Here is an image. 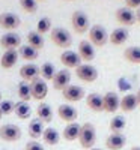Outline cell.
I'll list each match as a JSON object with an SVG mask.
<instances>
[{
	"instance_id": "obj_1",
	"label": "cell",
	"mask_w": 140,
	"mask_h": 150,
	"mask_svg": "<svg viewBox=\"0 0 140 150\" xmlns=\"http://www.w3.org/2000/svg\"><path fill=\"white\" fill-rule=\"evenodd\" d=\"M79 141L81 144L83 149L89 150V149H94L95 141H96V129L92 123H84L81 125V129H80V135H79Z\"/></svg>"
},
{
	"instance_id": "obj_2",
	"label": "cell",
	"mask_w": 140,
	"mask_h": 150,
	"mask_svg": "<svg viewBox=\"0 0 140 150\" xmlns=\"http://www.w3.org/2000/svg\"><path fill=\"white\" fill-rule=\"evenodd\" d=\"M50 36H51L53 44L60 47V48H69L72 45L71 33L66 29H63V27H53L51 32H50Z\"/></svg>"
},
{
	"instance_id": "obj_3",
	"label": "cell",
	"mask_w": 140,
	"mask_h": 150,
	"mask_svg": "<svg viewBox=\"0 0 140 150\" xmlns=\"http://www.w3.org/2000/svg\"><path fill=\"white\" fill-rule=\"evenodd\" d=\"M89 42H91L94 47H104L109 42V33L107 30L96 24V26H92L89 29Z\"/></svg>"
},
{
	"instance_id": "obj_4",
	"label": "cell",
	"mask_w": 140,
	"mask_h": 150,
	"mask_svg": "<svg viewBox=\"0 0 140 150\" xmlns=\"http://www.w3.org/2000/svg\"><path fill=\"white\" fill-rule=\"evenodd\" d=\"M0 138L8 143L18 141L21 138V129L17 125H12V123L3 125V126H0Z\"/></svg>"
},
{
	"instance_id": "obj_5",
	"label": "cell",
	"mask_w": 140,
	"mask_h": 150,
	"mask_svg": "<svg viewBox=\"0 0 140 150\" xmlns=\"http://www.w3.org/2000/svg\"><path fill=\"white\" fill-rule=\"evenodd\" d=\"M71 24H72V27L74 30L77 32L79 35H83L89 30V18L87 15L84 14L83 11H75L74 14H72V18H71Z\"/></svg>"
},
{
	"instance_id": "obj_6",
	"label": "cell",
	"mask_w": 140,
	"mask_h": 150,
	"mask_svg": "<svg viewBox=\"0 0 140 150\" xmlns=\"http://www.w3.org/2000/svg\"><path fill=\"white\" fill-rule=\"evenodd\" d=\"M75 74L77 77L84 81V83H94L98 78V69L89 63H81L77 69H75Z\"/></svg>"
},
{
	"instance_id": "obj_7",
	"label": "cell",
	"mask_w": 140,
	"mask_h": 150,
	"mask_svg": "<svg viewBox=\"0 0 140 150\" xmlns=\"http://www.w3.org/2000/svg\"><path fill=\"white\" fill-rule=\"evenodd\" d=\"M20 24H21L20 17L12 14V12H3L0 15V27H3L8 32H14L15 29L20 27Z\"/></svg>"
},
{
	"instance_id": "obj_8",
	"label": "cell",
	"mask_w": 140,
	"mask_h": 150,
	"mask_svg": "<svg viewBox=\"0 0 140 150\" xmlns=\"http://www.w3.org/2000/svg\"><path fill=\"white\" fill-rule=\"evenodd\" d=\"M20 77L23 81L26 83H33L35 80L41 78V71H39V66H36L33 63H27L20 68Z\"/></svg>"
},
{
	"instance_id": "obj_9",
	"label": "cell",
	"mask_w": 140,
	"mask_h": 150,
	"mask_svg": "<svg viewBox=\"0 0 140 150\" xmlns=\"http://www.w3.org/2000/svg\"><path fill=\"white\" fill-rule=\"evenodd\" d=\"M60 63L65 66L66 69H77L81 65V59L79 56V53L75 51H63L60 54Z\"/></svg>"
},
{
	"instance_id": "obj_10",
	"label": "cell",
	"mask_w": 140,
	"mask_h": 150,
	"mask_svg": "<svg viewBox=\"0 0 140 150\" xmlns=\"http://www.w3.org/2000/svg\"><path fill=\"white\" fill-rule=\"evenodd\" d=\"M62 96L68 102H79V101H81V99L84 98V90L81 89L80 86L69 84L66 89L62 90Z\"/></svg>"
},
{
	"instance_id": "obj_11",
	"label": "cell",
	"mask_w": 140,
	"mask_h": 150,
	"mask_svg": "<svg viewBox=\"0 0 140 150\" xmlns=\"http://www.w3.org/2000/svg\"><path fill=\"white\" fill-rule=\"evenodd\" d=\"M30 90H32V98L36 101H42L45 99L47 93H48V86L47 81L42 78H38L33 83H30Z\"/></svg>"
},
{
	"instance_id": "obj_12",
	"label": "cell",
	"mask_w": 140,
	"mask_h": 150,
	"mask_svg": "<svg viewBox=\"0 0 140 150\" xmlns=\"http://www.w3.org/2000/svg\"><path fill=\"white\" fill-rule=\"evenodd\" d=\"M114 17H116L118 23L122 24V26H133L136 23V12L126 6L119 8L116 11V14H114Z\"/></svg>"
},
{
	"instance_id": "obj_13",
	"label": "cell",
	"mask_w": 140,
	"mask_h": 150,
	"mask_svg": "<svg viewBox=\"0 0 140 150\" xmlns=\"http://www.w3.org/2000/svg\"><path fill=\"white\" fill-rule=\"evenodd\" d=\"M57 114H59V117L63 122L74 123L75 120H77V117H79V111H77V108H74L71 104H62L57 108Z\"/></svg>"
},
{
	"instance_id": "obj_14",
	"label": "cell",
	"mask_w": 140,
	"mask_h": 150,
	"mask_svg": "<svg viewBox=\"0 0 140 150\" xmlns=\"http://www.w3.org/2000/svg\"><path fill=\"white\" fill-rule=\"evenodd\" d=\"M71 84V72L68 69L57 71L54 78H53V89L56 90H63Z\"/></svg>"
},
{
	"instance_id": "obj_15",
	"label": "cell",
	"mask_w": 140,
	"mask_h": 150,
	"mask_svg": "<svg viewBox=\"0 0 140 150\" xmlns=\"http://www.w3.org/2000/svg\"><path fill=\"white\" fill-rule=\"evenodd\" d=\"M0 45L5 50H17V47L21 45V38L15 32H8L0 38Z\"/></svg>"
},
{
	"instance_id": "obj_16",
	"label": "cell",
	"mask_w": 140,
	"mask_h": 150,
	"mask_svg": "<svg viewBox=\"0 0 140 150\" xmlns=\"http://www.w3.org/2000/svg\"><path fill=\"white\" fill-rule=\"evenodd\" d=\"M86 105L94 112L104 111V96H101L99 93H89L86 96Z\"/></svg>"
},
{
	"instance_id": "obj_17",
	"label": "cell",
	"mask_w": 140,
	"mask_h": 150,
	"mask_svg": "<svg viewBox=\"0 0 140 150\" xmlns=\"http://www.w3.org/2000/svg\"><path fill=\"white\" fill-rule=\"evenodd\" d=\"M121 105V98L116 92H107L104 95V111L106 112H116Z\"/></svg>"
},
{
	"instance_id": "obj_18",
	"label": "cell",
	"mask_w": 140,
	"mask_h": 150,
	"mask_svg": "<svg viewBox=\"0 0 140 150\" xmlns=\"http://www.w3.org/2000/svg\"><path fill=\"white\" fill-rule=\"evenodd\" d=\"M126 144V137L124 134H110L106 140V147L109 150H121Z\"/></svg>"
},
{
	"instance_id": "obj_19",
	"label": "cell",
	"mask_w": 140,
	"mask_h": 150,
	"mask_svg": "<svg viewBox=\"0 0 140 150\" xmlns=\"http://www.w3.org/2000/svg\"><path fill=\"white\" fill-rule=\"evenodd\" d=\"M79 56L81 62H92L95 59V48L89 41H81L79 44Z\"/></svg>"
},
{
	"instance_id": "obj_20",
	"label": "cell",
	"mask_w": 140,
	"mask_h": 150,
	"mask_svg": "<svg viewBox=\"0 0 140 150\" xmlns=\"http://www.w3.org/2000/svg\"><path fill=\"white\" fill-rule=\"evenodd\" d=\"M18 51L17 50H6V51L3 53L2 59H0V66H2L3 69H11V68H14L15 63L18 62Z\"/></svg>"
},
{
	"instance_id": "obj_21",
	"label": "cell",
	"mask_w": 140,
	"mask_h": 150,
	"mask_svg": "<svg viewBox=\"0 0 140 150\" xmlns=\"http://www.w3.org/2000/svg\"><path fill=\"white\" fill-rule=\"evenodd\" d=\"M139 105V101H137V96L134 93H128L125 95L124 98H121V105H119V110L124 111V112H131L137 108Z\"/></svg>"
},
{
	"instance_id": "obj_22",
	"label": "cell",
	"mask_w": 140,
	"mask_h": 150,
	"mask_svg": "<svg viewBox=\"0 0 140 150\" xmlns=\"http://www.w3.org/2000/svg\"><path fill=\"white\" fill-rule=\"evenodd\" d=\"M128 30L125 27H119V29H114L110 35H109V41L113 44V45H122L128 41Z\"/></svg>"
},
{
	"instance_id": "obj_23",
	"label": "cell",
	"mask_w": 140,
	"mask_h": 150,
	"mask_svg": "<svg viewBox=\"0 0 140 150\" xmlns=\"http://www.w3.org/2000/svg\"><path fill=\"white\" fill-rule=\"evenodd\" d=\"M80 129H81V125L75 123V122L74 123H68L65 126V129H63V132H62V137L66 141H75V140H79Z\"/></svg>"
},
{
	"instance_id": "obj_24",
	"label": "cell",
	"mask_w": 140,
	"mask_h": 150,
	"mask_svg": "<svg viewBox=\"0 0 140 150\" xmlns=\"http://www.w3.org/2000/svg\"><path fill=\"white\" fill-rule=\"evenodd\" d=\"M36 117L42 123H50L53 120V110L47 102H41L36 108Z\"/></svg>"
},
{
	"instance_id": "obj_25",
	"label": "cell",
	"mask_w": 140,
	"mask_h": 150,
	"mask_svg": "<svg viewBox=\"0 0 140 150\" xmlns=\"http://www.w3.org/2000/svg\"><path fill=\"white\" fill-rule=\"evenodd\" d=\"M45 128H44V123L39 120V119H32L30 123H29V135L32 137L33 140H38V138H41L42 134H44Z\"/></svg>"
},
{
	"instance_id": "obj_26",
	"label": "cell",
	"mask_w": 140,
	"mask_h": 150,
	"mask_svg": "<svg viewBox=\"0 0 140 150\" xmlns=\"http://www.w3.org/2000/svg\"><path fill=\"white\" fill-rule=\"evenodd\" d=\"M26 39H27V45L33 47L35 50H38V51L44 48V36L41 33H38L36 30L29 32L27 36H26Z\"/></svg>"
},
{
	"instance_id": "obj_27",
	"label": "cell",
	"mask_w": 140,
	"mask_h": 150,
	"mask_svg": "<svg viewBox=\"0 0 140 150\" xmlns=\"http://www.w3.org/2000/svg\"><path fill=\"white\" fill-rule=\"evenodd\" d=\"M125 126H126V119L122 114L114 116L110 120V123H109V128H110L111 134H122V131L125 129Z\"/></svg>"
},
{
	"instance_id": "obj_28",
	"label": "cell",
	"mask_w": 140,
	"mask_h": 150,
	"mask_svg": "<svg viewBox=\"0 0 140 150\" xmlns=\"http://www.w3.org/2000/svg\"><path fill=\"white\" fill-rule=\"evenodd\" d=\"M42 140L48 146H56L60 141V135H59L57 129H54V128H45V131L42 134Z\"/></svg>"
},
{
	"instance_id": "obj_29",
	"label": "cell",
	"mask_w": 140,
	"mask_h": 150,
	"mask_svg": "<svg viewBox=\"0 0 140 150\" xmlns=\"http://www.w3.org/2000/svg\"><path fill=\"white\" fill-rule=\"evenodd\" d=\"M17 93H18V98L21 99L23 102H29L32 99V90H30V83H26V81H20L18 86H17Z\"/></svg>"
},
{
	"instance_id": "obj_30",
	"label": "cell",
	"mask_w": 140,
	"mask_h": 150,
	"mask_svg": "<svg viewBox=\"0 0 140 150\" xmlns=\"http://www.w3.org/2000/svg\"><path fill=\"white\" fill-rule=\"evenodd\" d=\"M18 54H20V57L24 59V60L33 62V60L38 59V56H39V51H38V50H35L33 47H30V45H23V47H20V50H18Z\"/></svg>"
},
{
	"instance_id": "obj_31",
	"label": "cell",
	"mask_w": 140,
	"mask_h": 150,
	"mask_svg": "<svg viewBox=\"0 0 140 150\" xmlns=\"http://www.w3.org/2000/svg\"><path fill=\"white\" fill-rule=\"evenodd\" d=\"M14 112L17 114V117H18V119L26 120V119H29V117H30V114H32V108H30V105H29L27 102L20 101V102H17V104H15V110H14Z\"/></svg>"
},
{
	"instance_id": "obj_32",
	"label": "cell",
	"mask_w": 140,
	"mask_h": 150,
	"mask_svg": "<svg viewBox=\"0 0 140 150\" xmlns=\"http://www.w3.org/2000/svg\"><path fill=\"white\" fill-rule=\"evenodd\" d=\"M39 71H41V78L45 80V81H53L54 75L57 72L56 68H54V65L50 63V62H45V63L39 68Z\"/></svg>"
},
{
	"instance_id": "obj_33",
	"label": "cell",
	"mask_w": 140,
	"mask_h": 150,
	"mask_svg": "<svg viewBox=\"0 0 140 150\" xmlns=\"http://www.w3.org/2000/svg\"><path fill=\"white\" fill-rule=\"evenodd\" d=\"M124 57L131 63H140V47H128L124 51Z\"/></svg>"
},
{
	"instance_id": "obj_34",
	"label": "cell",
	"mask_w": 140,
	"mask_h": 150,
	"mask_svg": "<svg viewBox=\"0 0 140 150\" xmlns=\"http://www.w3.org/2000/svg\"><path fill=\"white\" fill-rule=\"evenodd\" d=\"M51 27H53L51 26V20H50L48 17H42L39 21H38V24H36V32L44 35V33L51 32Z\"/></svg>"
},
{
	"instance_id": "obj_35",
	"label": "cell",
	"mask_w": 140,
	"mask_h": 150,
	"mask_svg": "<svg viewBox=\"0 0 140 150\" xmlns=\"http://www.w3.org/2000/svg\"><path fill=\"white\" fill-rule=\"evenodd\" d=\"M20 6L27 14H35L38 11V2L36 0H20Z\"/></svg>"
},
{
	"instance_id": "obj_36",
	"label": "cell",
	"mask_w": 140,
	"mask_h": 150,
	"mask_svg": "<svg viewBox=\"0 0 140 150\" xmlns=\"http://www.w3.org/2000/svg\"><path fill=\"white\" fill-rule=\"evenodd\" d=\"M15 110V104L9 101V99H3L2 102H0V112H2V116H9L12 114Z\"/></svg>"
},
{
	"instance_id": "obj_37",
	"label": "cell",
	"mask_w": 140,
	"mask_h": 150,
	"mask_svg": "<svg viewBox=\"0 0 140 150\" xmlns=\"http://www.w3.org/2000/svg\"><path fill=\"white\" fill-rule=\"evenodd\" d=\"M24 150H45V149H44V146L41 143H38L36 140H32V141H29L26 144V149Z\"/></svg>"
},
{
	"instance_id": "obj_38",
	"label": "cell",
	"mask_w": 140,
	"mask_h": 150,
	"mask_svg": "<svg viewBox=\"0 0 140 150\" xmlns=\"http://www.w3.org/2000/svg\"><path fill=\"white\" fill-rule=\"evenodd\" d=\"M125 5L130 9H140V0H125Z\"/></svg>"
},
{
	"instance_id": "obj_39",
	"label": "cell",
	"mask_w": 140,
	"mask_h": 150,
	"mask_svg": "<svg viewBox=\"0 0 140 150\" xmlns=\"http://www.w3.org/2000/svg\"><path fill=\"white\" fill-rule=\"evenodd\" d=\"M136 21L140 24V9H137V11H136Z\"/></svg>"
},
{
	"instance_id": "obj_40",
	"label": "cell",
	"mask_w": 140,
	"mask_h": 150,
	"mask_svg": "<svg viewBox=\"0 0 140 150\" xmlns=\"http://www.w3.org/2000/svg\"><path fill=\"white\" fill-rule=\"evenodd\" d=\"M136 96H137V101H139V107H140V89L137 90V93H136Z\"/></svg>"
},
{
	"instance_id": "obj_41",
	"label": "cell",
	"mask_w": 140,
	"mask_h": 150,
	"mask_svg": "<svg viewBox=\"0 0 140 150\" xmlns=\"http://www.w3.org/2000/svg\"><path fill=\"white\" fill-rule=\"evenodd\" d=\"M130 150H140V146H133Z\"/></svg>"
},
{
	"instance_id": "obj_42",
	"label": "cell",
	"mask_w": 140,
	"mask_h": 150,
	"mask_svg": "<svg viewBox=\"0 0 140 150\" xmlns=\"http://www.w3.org/2000/svg\"><path fill=\"white\" fill-rule=\"evenodd\" d=\"M3 101V98H2V92H0V102H2Z\"/></svg>"
},
{
	"instance_id": "obj_43",
	"label": "cell",
	"mask_w": 140,
	"mask_h": 150,
	"mask_svg": "<svg viewBox=\"0 0 140 150\" xmlns=\"http://www.w3.org/2000/svg\"><path fill=\"white\" fill-rule=\"evenodd\" d=\"M89 150H101V149H95V147H94V149H89Z\"/></svg>"
},
{
	"instance_id": "obj_44",
	"label": "cell",
	"mask_w": 140,
	"mask_h": 150,
	"mask_svg": "<svg viewBox=\"0 0 140 150\" xmlns=\"http://www.w3.org/2000/svg\"><path fill=\"white\" fill-rule=\"evenodd\" d=\"M36 2H44V0H36Z\"/></svg>"
},
{
	"instance_id": "obj_45",
	"label": "cell",
	"mask_w": 140,
	"mask_h": 150,
	"mask_svg": "<svg viewBox=\"0 0 140 150\" xmlns=\"http://www.w3.org/2000/svg\"><path fill=\"white\" fill-rule=\"evenodd\" d=\"M0 119H2V112H0Z\"/></svg>"
},
{
	"instance_id": "obj_46",
	"label": "cell",
	"mask_w": 140,
	"mask_h": 150,
	"mask_svg": "<svg viewBox=\"0 0 140 150\" xmlns=\"http://www.w3.org/2000/svg\"><path fill=\"white\" fill-rule=\"evenodd\" d=\"M66 2H72V0H66Z\"/></svg>"
}]
</instances>
